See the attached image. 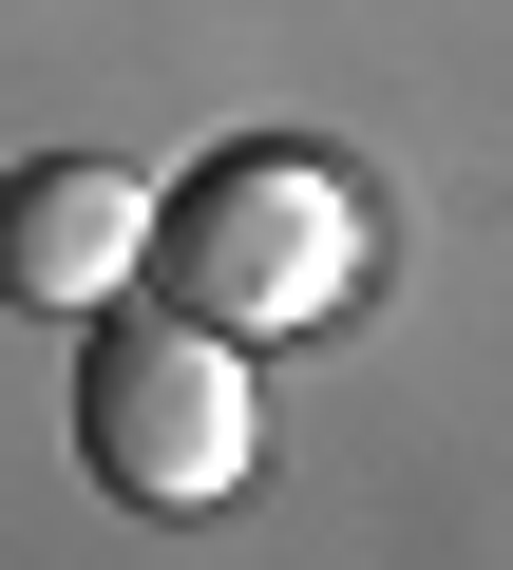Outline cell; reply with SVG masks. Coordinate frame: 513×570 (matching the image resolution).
<instances>
[{"instance_id":"1","label":"cell","mask_w":513,"mask_h":570,"mask_svg":"<svg viewBox=\"0 0 513 570\" xmlns=\"http://www.w3.org/2000/svg\"><path fill=\"white\" fill-rule=\"evenodd\" d=\"M77 456L134 513H209L267 475V343L209 324V305H96L77 343Z\"/></svg>"},{"instance_id":"2","label":"cell","mask_w":513,"mask_h":570,"mask_svg":"<svg viewBox=\"0 0 513 570\" xmlns=\"http://www.w3.org/2000/svg\"><path fill=\"white\" fill-rule=\"evenodd\" d=\"M362 266H381L362 171H324V153H286V134H228V153L171 190V228H152V285L209 305V324H247V343H305L324 305H362Z\"/></svg>"},{"instance_id":"3","label":"cell","mask_w":513,"mask_h":570,"mask_svg":"<svg viewBox=\"0 0 513 570\" xmlns=\"http://www.w3.org/2000/svg\"><path fill=\"white\" fill-rule=\"evenodd\" d=\"M152 228H171V190H134L115 153H39L20 190H0V266H20V305H134V266H152Z\"/></svg>"}]
</instances>
